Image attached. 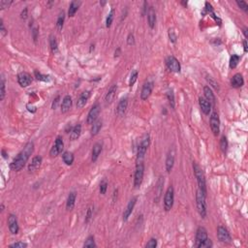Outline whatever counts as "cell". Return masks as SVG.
<instances>
[{"instance_id": "obj_28", "label": "cell", "mask_w": 248, "mask_h": 248, "mask_svg": "<svg viewBox=\"0 0 248 248\" xmlns=\"http://www.w3.org/2000/svg\"><path fill=\"white\" fill-rule=\"evenodd\" d=\"M81 133H82V125L81 124H78V125L73 127V129L71 130V133H70V139L72 140H76L80 138L81 136Z\"/></svg>"}, {"instance_id": "obj_31", "label": "cell", "mask_w": 248, "mask_h": 248, "mask_svg": "<svg viewBox=\"0 0 248 248\" xmlns=\"http://www.w3.org/2000/svg\"><path fill=\"white\" fill-rule=\"evenodd\" d=\"M101 128H102V121L101 120H96L91 127V135L92 136H96V135L100 132Z\"/></svg>"}, {"instance_id": "obj_46", "label": "cell", "mask_w": 248, "mask_h": 248, "mask_svg": "<svg viewBox=\"0 0 248 248\" xmlns=\"http://www.w3.org/2000/svg\"><path fill=\"white\" fill-rule=\"evenodd\" d=\"M157 246V239H150L149 241L145 244L146 248H155Z\"/></svg>"}, {"instance_id": "obj_59", "label": "cell", "mask_w": 248, "mask_h": 248, "mask_svg": "<svg viewBox=\"0 0 248 248\" xmlns=\"http://www.w3.org/2000/svg\"><path fill=\"white\" fill-rule=\"evenodd\" d=\"M247 31H248V29H247V27H244V28H243V34H244V37H245V38H247V37H248V34H247Z\"/></svg>"}, {"instance_id": "obj_35", "label": "cell", "mask_w": 248, "mask_h": 248, "mask_svg": "<svg viewBox=\"0 0 248 248\" xmlns=\"http://www.w3.org/2000/svg\"><path fill=\"white\" fill-rule=\"evenodd\" d=\"M167 98L169 103H170V106L172 107L173 109H174V106H176V103H174V93L173 91V89H170L167 92Z\"/></svg>"}, {"instance_id": "obj_22", "label": "cell", "mask_w": 248, "mask_h": 248, "mask_svg": "<svg viewBox=\"0 0 248 248\" xmlns=\"http://www.w3.org/2000/svg\"><path fill=\"white\" fill-rule=\"evenodd\" d=\"M71 107H72V98L70 95H66L61 103V112L65 114V112L69 111Z\"/></svg>"}, {"instance_id": "obj_19", "label": "cell", "mask_w": 248, "mask_h": 248, "mask_svg": "<svg viewBox=\"0 0 248 248\" xmlns=\"http://www.w3.org/2000/svg\"><path fill=\"white\" fill-rule=\"evenodd\" d=\"M127 107H128V99L127 98H122L119 101L118 105H117L116 114L119 115V116H123L124 115H125V112H126Z\"/></svg>"}, {"instance_id": "obj_32", "label": "cell", "mask_w": 248, "mask_h": 248, "mask_svg": "<svg viewBox=\"0 0 248 248\" xmlns=\"http://www.w3.org/2000/svg\"><path fill=\"white\" fill-rule=\"evenodd\" d=\"M239 60H240V56L239 55L233 54L230 58V68L231 69H235V67L238 66Z\"/></svg>"}, {"instance_id": "obj_45", "label": "cell", "mask_w": 248, "mask_h": 248, "mask_svg": "<svg viewBox=\"0 0 248 248\" xmlns=\"http://www.w3.org/2000/svg\"><path fill=\"white\" fill-rule=\"evenodd\" d=\"M9 247L11 248H26L27 247V243L24 241H18V242H15V243L9 245Z\"/></svg>"}, {"instance_id": "obj_14", "label": "cell", "mask_w": 248, "mask_h": 248, "mask_svg": "<svg viewBox=\"0 0 248 248\" xmlns=\"http://www.w3.org/2000/svg\"><path fill=\"white\" fill-rule=\"evenodd\" d=\"M18 82L20 86L22 87H26L28 86H30L32 82V78L31 76L26 72H21L18 75Z\"/></svg>"}, {"instance_id": "obj_42", "label": "cell", "mask_w": 248, "mask_h": 248, "mask_svg": "<svg viewBox=\"0 0 248 248\" xmlns=\"http://www.w3.org/2000/svg\"><path fill=\"white\" fill-rule=\"evenodd\" d=\"M220 148H221V150L224 152V153L228 149V140H227V138L225 136H223L221 138V140H220Z\"/></svg>"}, {"instance_id": "obj_1", "label": "cell", "mask_w": 248, "mask_h": 248, "mask_svg": "<svg viewBox=\"0 0 248 248\" xmlns=\"http://www.w3.org/2000/svg\"><path fill=\"white\" fill-rule=\"evenodd\" d=\"M34 151V144L32 142L27 143L24 149H22L20 153L18 154V156L13 160V162L11 163L10 168L12 169L13 171L16 172H20L21 169H24V167L25 166L26 162L28 161V159L30 158L31 154Z\"/></svg>"}, {"instance_id": "obj_25", "label": "cell", "mask_w": 248, "mask_h": 248, "mask_svg": "<svg viewBox=\"0 0 248 248\" xmlns=\"http://www.w3.org/2000/svg\"><path fill=\"white\" fill-rule=\"evenodd\" d=\"M76 198H77V194L76 192H71L68 196V199L66 202V210H72L75 206L76 204Z\"/></svg>"}, {"instance_id": "obj_41", "label": "cell", "mask_w": 248, "mask_h": 248, "mask_svg": "<svg viewBox=\"0 0 248 248\" xmlns=\"http://www.w3.org/2000/svg\"><path fill=\"white\" fill-rule=\"evenodd\" d=\"M138 75H139V73H138L137 70H134V71L131 73L130 80H129V86H134V83L137 82Z\"/></svg>"}, {"instance_id": "obj_15", "label": "cell", "mask_w": 248, "mask_h": 248, "mask_svg": "<svg viewBox=\"0 0 248 248\" xmlns=\"http://www.w3.org/2000/svg\"><path fill=\"white\" fill-rule=\"evenodd\" d=\"M137 200H138L137 197H134V198H132L130 201H129L128 205H127L126 208L124 210V212H123V220L124 221H127L129 219V217H130V215L133 212L134 207H135V206H136Z\"/></svg>"}, {"instance_id": "obj_60", "label": "cell", "mask_w": 248, "mask_h": 248, "mask_svg": "<svg viewBox=\"0 0 248 248\" xmlns=\"http://www.w3.org/2000/svg\"><path fill=\"white\" fill-rule=\"evenodd\" d=\"M119 53H120V49H117V50H115V57H116V56L119 55Z\"/></svg>"}, {"instance_id": "obj_3", "label": "cell", "mask_w": 248, "mask_h": 248, "mask_svg": "<svg viewBox=\"0 0 248 248\" xmlns=\"http://www.w3.org/2000/svg\"><path fill=\"white\" fill-rule=\"evenodd\" d=\"M193 170L195 177L197 178V182H198L199 189L202 191L205 194H206V177H205V173L201 169V167L197 164L196 162H193Z\"/></svg>"}, {"instance_id": "obj_9", "label": "cell", "mask_w": 248, "mask_h": 248, "mask_svg": "<svg viewBox=\"0 0 248 248\" xmlns=\"http://www.w3.org/2000/svg\"><path fill=\"white\" fill-rule=\"evenodd\" d=\"M210 123L211 131L213 132L214 136H218L219 133H220V119H219V115L216 111H214L211 114Z\"/></svg>"}, {"instance_id": "obj_13", "label": "cell", "mask_w": 248, "mask_h": 248, "mask_svg": "<svg viewBox=\"0 0 248 248\" xmlns=\"http://www.w3.org/2000/svg\"><path fill=\"white\" fill-rule=\"evenodd\" d=\"M154 87V83L152 82H146L144 83L143 88H142V92H140V99L142 100H148V98L150 96V94L152 93V90Z\"/></svg>"}, {"instance_id": "obj_48", "label": "cell", "mask_w": 248, "mask_h": 248, "mask_svg": "<svg viewBox=\"0 0 248 248\" xmlns=\"http://www.w3.org/2000/svg\"><path fill=\"white\" fill-rule=\"evenodd\" d=\"M12 3H13V1H7V0H1V1H0V9L3 10V9H5V8H8Z\"/></svg>"}, {"instance_id": "obj_11", "label": "cell", "mask_w": 248, "mask_h": 248, "mask_svg": "<svg viewBox=\"0 0 248 248\" xmlns=\"http://www.w3.org/2000/svg\"><path fill=\"white\" fill-rule=\"evenodd\" d=\"M100 111H101V108H100L99 104H95L92 108L90 109L88 115H87V119H86L87 124H91L92 125V124L97 120L99 114H100Z\"/></svg>"}, {"instance_id": "obj_27", "label": "cell", "mask_w": 248, "mask_h": 248, "mask_svg": "<svg viewBox=\"0 0 248 248\" xmlns=\"http://www.w3.org/2000/svg\"><path fill=\"white\" fill-rule=\"evenodd\" d=\"M101 152H102V144L100 143H96L93 145V148H92V156H91L92 162H95L98 159Z\"/></svg>"}, {"instance_id": "obj_17", "label": "cell", "mask_w": 248, "mask_h": 248, "mask_svg": "<svg viewBox=\"0 0 248 248\" xmlns=\"http://www.w3.org/2000/svg\"><path fill=\"white\" fill-rule=\"evenodd\" d=\"M90 95H91V92H90L89 90H86V91H83L80 95V97H78V99L77 101V107L78 109H82L86 106V104L87 103V101L90 97Z\"/></svg>"}, {"instance_id": "obj_61", "label": "cell", "mask_w": 248, "mask_h": 248, "mask_svg": "<svg viewBox=\"0 0 248 248\" xmlns=\"http://www.w3.org/2000/svg\"><path fill=\"white\" fill-rule=\"evenodd\" d=\"M2 154H3V157H4L5 159H6L7 157H8V156H7V154H6V152H5V150H2Z\"/></svg>"}, {"instance_id": "obj_55", "label": "cell", "mask_w": 248, "mask_h": 248, "mask_svg": "<svg viewBox=\"0 0 248 248\" xmlns=\"http://www.w3.org/2000/svg\"><path fill=\"white\" fill-rule=\"evenodd\" d=\"M59 100H60V96H57L54 100H53V105H52V109L53 110H56V108H57V106L59 104Z\"/></svg>"}, {"instance_id": "obj_40", "label": "cell", "mask_w": 248, "mask_h": 248, "mask_svg": "<svg viewBox=\"0 0 248 248\" xmlns=\"http://www.w3.org/2000/svg\"><path fill=\"white\" fill-rule=\"evenodd\" d=\"M54 145L58 148V150L60 152H62V150H63V148H64V143H63V139H62V137L58 136L57 138H56Z\"/></svg>"}, {"instance_id": "obj_26", "label": "cell", "mask_w": 248, "mask_h": 248, "mask_svg": "<svg viewBox=\"0 0 248 248\" xmlns=\"http://www.w3.org/2000/svg\"><path fill=\"white\" fill-rule=\"evenodd\" d=\"M116 90H117V86L116 84H112V86L110 87V89L108 90V92H107L106 94V101L108 103H111L112 102V100L115 99V93H116Z\"/></svg>"}, {"instance_id": "obj_54", "label": "cell", "mask_w": 248, "mask_h": 248, "mask_svg": "<svg viewBox=\"0 0 248 248\" xmlns=\"http://www.w3.org/2000/svg\"><path fill=\"white\" fill-rule=\"evenodd\" d=\"M127 44L129 46H132V45L135 44V39H134V35L133 34H129L127 37Z\"/></svg>"}, {"instance_id": "obj_47", "label": "cell", "mask_w": 248, "mask_h": 248, "mask_svg": "<svg viewBox=\"0 0 248 248\" xmlns=\"http://www.w3.org/2000/svg\"><path fill=\"white\" fill-rule=\"evenodd\" d=\"M236 4H238V6L241 10H243L244 12H247L248 11V5L245 1H236Z\"/></svg>"}, {"instance_id": "obj_24", "label": "cell", "mask_w": 248, "mask_h": 248, "mask_svg": "<svg viewBox=\"0 0 248 248\" xmlns=\"http://www.w3.org/2000/svg\"><path fill=\"white\" fill-rule=\"evenodd\" d=\"M204 94L206 99L210 102V104H215V96H214V93L212 91V89L210 86H205L204 87Z\"/></svg>"}, {"instance_id": "obj_56", "label": "cell", "mask_w": 248, "mask_h": 248, "mask_svg": "<svg viewBox=\"0 0 248 248\" xmlns=\"http://www.w3.org/2000/svg\"><path fill=\"white\" fill-rule=\"evenodd\" d=\"M32 33H33V38H34V41L36 42L37 41V37H38V33H39L38 28L37 27L36 28H33V29H32Z\"/></svg>"}, {"instance_id": "obj_23", "label": "cell", "mask_w": 248, "mask_h": 248, "mask_svg": "<svg viewBox=\"0 0 248 248\" xmlns=\"http://www.w3.org/2000/svg\"><path fill=\"white\" fill-rule=\"evenodd\" d=\"M148 21L149 27L153 29L156 24V13L153 7H150L148 11Z\"/></svg>"}, {"instance_id": "obj_49", "label": "cell", "mask_w": 248, "mask_h": 248, "mask_svg": "<svg viewBox=\"0 0 248 248\" xmlns=\"http://www.w3.org/2000/svg\"><path fill=\"white\" fill-rule=\"evenodd\" d=\"M59 153H60V151L58 150V148H56L55 145H53V148H52V149H50V151H49V155H50V157H56Z\"/></svg>"}, {"instance_id": "obj_29", "label": "cell", "mask_w": 248, "mask_h": 248, "mask_svg": "<svg viewBox=\"0 0 248 248\" xmlns=\"http://www.w3.org/2000/svg\"><path fill=\"white\" fill-rule=\"evenodd\" d=\"M82 2L81 1H72L70 3V6H69V10H68V16H74L75 14L77 13V11L80 8Z\"/></svg>"}, {"instance_id": "obj_62", "label": "cell", "mask_w": 248, "mask_h": 248, "mask_svg": "<svg viewBox=\"0 0 248 248\" xmlns=\"http://www.w3.org/2000/svg\"><path fill=\"white\" fill-rule=\"evenodd\" d=\"M4 210V206H3V204L1 205V211H3Z\"/></svg>"}, {"instance_id": "obj_57", "label": "cell", "mask_w": 248, "mask_h": 248, "mask_svg": "<svg viewBox=\"0 0 248 248\" xmlns=\"http://www.w3.org/2000/svg\"><path fill=\"white\" fill-rule=\"evenodd\" d=\"M26 18H27V9L25 8L24 11H22V12H21V19L25 20Z\"/></svg>"}, {"instance_id": "obj_39", "label": "cell", "mask_w": 248, "mask_h": 248, "mask_svg": "<svg viewBox=\"0 0 248 248\" xmlns=\"http://www.w3.org/2000/svg\"><path fill=\"white\" fill-rule=\"evenodd\" d=\"M34 76H35V78H37L38 81H42V82H49V76L43 75L38 71H34Z\"/></svg>"}, {"instance_id": "obj_12", "label": "cell", "mask_w": 248, "mask_h": 248, "mask_svg": "<svg viewBox=\"0 0 248 248\" xmlns=\"http://www.w3.org/2000/svg\"><path fill=\"white\" fill-rule=\"evenodd\" d=\"M8 227L11 234L13 235H18L20 227H19V223H18V219L15 214H10L8 216Z\"/></svg>"}, {"instance_id": "obj_52", "label": "cell", "mask_w": 248, "mask_h": 248, "mask_svg": "<svg viewBox=\"0 0 248 248\" xmlns=\"http://www.w3.org/2000/svg\"><path fill=\"white\" fill-rule=\"evenodd\" d=\"M169 37H170V40L173 42V43H176L177 42V35L174 34V32L173 30H169Z\"/></svg>"}, {"instance_id": "obj_63", "label": "cell", "mask_w": 248, "mask_h": 248, "mask_svg": "<svg viewBox=\"0 0 248 248\" xmlns=\"http://www.w3.org/2000/svg\"><path fill=\"white\" fill-rule=\"evenodd\" d=\"M105 3H106V2H104V1H103V2H100V4H102V5H105Z\"/></svg>"}, {"instance_id": "obj_37", "label": "cell", "mask_w": 248, "mask_h": 248, "mask_svg": "<svg viewBox=\"0 0 248 248\" xmlns=\"http://www.w3.org/2000/svg\"><path fill=\"white\" fill-rule=\"evenodd\" d=\"M83 247H90V248L96 247V243H95L93 235H89L88 238L86 239V242H84V244H83Z\"/></svg>"}, {"instance_id": "obj_51", "label": "cell", "mask_w": 248, "mask_h": 248, "mask_svg": "<svg viewBox=\"0 0 248 248\" xmlns=\"http://www.w3.org/2000/svg\"><path fill=\"white\" fill-rule=\"evenodd\" d=\"M206 80H207L208 82H210V83L211 84V86H213L214 88H215V89H218V83H217V82H216L215 81H214L213 78H211V77L207 76V77H206Z\"/></svg>"}, {"instance_id": "obj_34", "label": "cell", "mask_w": 248, "mask_h": 248, "mask_svg": "<svg viewBox=\"0 0 248 248\" xmlns=\"http://www.w3.org/2000/svg\"><path fill=\"white\" fill-rule=\"evenodd\" d=\"M64 20H65V14L64 12L62 11V12L59 14L58 18H57V20H56V27H57V29L60 31L62 29V27H63V24H64Z\"/></svg>"}, {"instance_id": "obj_30", "label": "cell", "mask_w": 248, "mask_h": 248, "mask_svg": "<svg viewBox=\"0 0 248 248\" xmlns=\"http://www.w3.org/2000/svg\"><path fill=\"white\" fill-rule=\"evenodd\" d=\"M62 159H63V162L65 163L66 165H72L73 162H74V154L70 151H65L63 154H62Z\"/></svg>"}, {"instance_id": "obj_10", "label": "cell", "mask_w": 248, "mask_h": 248, "mask_svg": "<svg viewBox=\"0 0 248 248\" xmlns=\"http://www.w3.org/2000/svg\"><path fill=\"white\" fill-rule=\"evenodd\" d=\"M166 64H167V67L169 68V70L172 72L179 73L180 70H181V66H180L179 61L174 57L173 55L168 56V58L166 60Z\"/></svg>"}, {"instance_id": "obj_5", "label": "cell", "mask_w": 248, "mask_h": 248, "mask_svg": "<svg viewBox=\"0 0 248 248\" xmlns=\"http://www.w3.org/2000/svg\"><path fill=\"white\" fill-rule=\"evenodd\" d=\"M144 163L139 162L136 167V171H135L134 174V186L135 188H139L143 183L144 179Z\"/></svg>"}, {"instance_id": "obj_20", "label": "cell", "mask_w": 248, "mask_h": 248, "mask_svg": "<svg viewBox=\"0 0 248 248\" xmlns=\"http://www.w3.org/2000/svg\"><path fill=\"white\" fill-rule=\"evenodd\" d=\"M42 161H43V158L41 156H34L33 157V159L31 161V163L28 166V171L29 172H34L36 170H38L39 168H40L41 164H42Z\"/></svg>"}, {"instance_id": "obj_43", "label": "cell", "mask_w": 248, "mask_h": 248, "mask_svg": "<svg viewBox=\"0 0 248 248\" xmlns=\"http://www.w3.org/2000/svg\"><path fill=\"white\" fill-rule=\"evenodd\" d=\"M93 216V206H90L87 210H86V223H89V221L91 220V218Z\"/></svg>"}, {"instance_id": "obj_21", "label": "cell", "mask_w": 248, "mask_h": 248, "mask_svg": "<svg viewBox=\"0 0 248 248\" xmlns=\"http://www.w3.org/2000/svg\"><path fill=\"white\" fill-rule=\"evenodd\" d=\"M231 84H232V86L235 87V88L241 87L244 84V80H243V77H242V75L241 74H235L232 78V80H231Z\"/></svg>"}, {"instance_id": "obj_44", "label": "cell", "mask_w": 248, "mask_h": 248, "mask_svg": "<svg viewBox=\"0 0 248 248\" xmlns=\"http://www.w3.org/2000/svg\"><path fill=\"white\" fill-rule=\"evenodd\" d=\"M107 189H108V182H107V180L104 179L100 183V194L105 195L107 192Z\"/></svg>"}, {"instance_id": "obj_18", "label": "cell", "mask_w": 248, "mask_h": 248, "mask_svg": "<svg viewBox=\"0 0 248 248\" xmlns=\"http://www.w3.org/2000/svg\"><path fill=\"white\" fill-rule=\"evenodd\" d=\"M199 104H200V108H201L202 111L206 115H210V112L211 111V104L204 97L199 98Z\"/></svg>"}, {"instance_id": "obj_33", "label": "cell", "mask_w": 248, "mask_h": 248, "mask_svg": "<svg viewBox=\"0 0 248 248\" xmlns=\"http://www.w3.org/2000/svg\"><path fill=\"white\" fill-rule=\"evenodd\" d=\"M49 46H50V49H52L53 53H56L58 52V45H57V41H56L55 37L50 36V38H49Z\"/></svg>"}, {"instance_id": "obj_2", "label": "cell", "mask_w": 248, "mask_h": 248, "mask_svg": "<svg viewBox=\"0 0 248 248\" xmlns=\"http://www.w3.org/2000/svg\"><path fill=\"white\" fill-rule=\"evenodd\" d=\"M206 194H205L200 189L197 190V194H196V205H197V210L198 212L201 215L202 218H206Z\"/></svg>"}, {"instance_id": "obj_6", "label": "cell", "mask_w": 248, "mask_h": 248, "mask_svg": "<svg viewBox=\"0 0 248 248\" xmlns=\"http://www.w3.org/2000/svg\"><path fill=\"white\" fill-rule=\"evenodd\" d=\"M174 202V190L173 186H170L167 191L164 197V210L166 211H170L173 206Z\"/></svg>"}, {"instance_id": "obj_16", "label": "cell", "mask_w": 248, "mask_h": 248, "mask_svg": "<svg viewBox=\"0 0 248 248\" xmlns=\"http://www.w3.org/2000/svg\"><path fill=\"white\" fill-rule=\"evenodd\" d=\"M176 155V152H174V149L172 148L169 151V153L167 155V158H166V171L168 173H171L172 170H173V164H174V156Z\"/></svg>"}, {"instance_id": "obj_53", "label": "cell", "mask_w": 248, "mask_h": 248, "mask_svg": "<svg viewBox=\"0 0 248 248\" xmlns=\"http://www.w3.org/2000/svg\"><path fill=\"white\" fill-rule=\"evenodd\" d=\"M0 32H1L2 36H5L7 34V31H6V29H5V26H4V24H3V20H0Z\"/></svg>"}, {"instance_id": "obj_50", "label": "cell", "mask_w": 248, "mask_h": 248, "mask_svg": "<svg viewBox=\"0 0 248 248\" xmlns=\"http://www.w3.org/2000/svg\"><path fill=\"white\" fill-rule=\"evenodd\" d=\"M212 246H213V244H212L211 239H207L204 242V243H202V244L201 245L200 248H210V247H212Z\"/></svg>"}, {"instance_id": "obj_7", "label": "cell", "mask_w": 248, "mask_h": 248, "mask_svg": "<svg viewBox=\"0 0 248 248\" xmlns=\"http://www.w3.org/2000/svg\"><path fill=\"white\" fill-rule=\"evenodd\" d=\"M217 238L219 241L223 242V243H231V242H232V236H231L229 231L224 226H218Z\"/></svg>"}, {"instance_id": "obj_58", "label": "cell", "mask_w": 248, "mask_h": 248, "mask_svg": "<svg viewBox=\"0 0 248 248\" xmlns=\"http://www.w3.org/2000/svg\"><path fill=\"white\" fill-rule=\"evenodd\" d=\"M243 48H244V53H247V41H243Z\"/></svg>"}, {"instance_id": "obj_36", "label": "cell", "mask_w": 248, "mask_h": 248, "mask_svg": "<svg viewBox=\"0 0 248 248\" xmlns=\"http://www.w3.org/2000/svg\"><path fill=\"white\" fill-rule=\"evenodd\" d=\"M114 18H115V9L112 8L111 10V12L109 13L108 16H107V20H106V26L107 27H111L112 21H114Z\"/></svg>"}, {"instance_id": "obj_4", "label": "cell", "mask_w": 248, "mask_h": 248, "mask_svg": "<svg viewBox=\"0 0 248 248\" xmlns=\"http://www.w3.org/2000/svg\"><path fill=\"white\" fill-rule=\"evenodd\" d=\"M149 143H150V137L148 134H145L144 136L140 140V143L138 146V152H137V160L138 163L142 162V160L144 159V157L148 151V148L149 146Z\"/></svg>"}, {"instance_id": "obj_8", "label": "cell", "mask_w": 248, "mask_h": 248, "mask_svg": "<svg viewBox=\"0 0 248 248\" xmlns=\"http://www.w3.org/2000/svg\"><path fill=\"white\" fill-rule=\"evenodd\" d=\"M208 239L207 231L204 227H199L196 232V239H195V246L200 248L201 245Z\"/></svg>"}, {"instance_id": "obj_38", "label": "cell", "mask_w": 248, "mask_h": 248, "mask_svg": "<svg viewBox=\"0 0 248 248\" xmlns=\"http://www.w3.org/2000/svg\"><path fill=\"white\" fill-rule=\"evenodd\" d=\"M0 100H4L5 98V94H6V91H5V80L4 77H1V82H0Z\"/></svg>"}]
</instances>
